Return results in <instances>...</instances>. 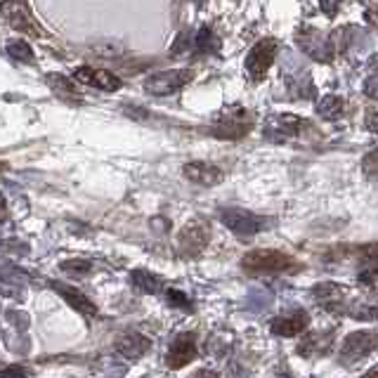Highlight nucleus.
Returning a JSON list of instances; mask_svg holds the SVG:
<instances>
[{
	"mask_svg": "<svg viewBox=\"0 0 378 378\" xmlns=\"http://www.w3.org/2000/svg\"><path fill=\"white\" fill-rule=\"evenodd\" d=\"M241 268L248 274H284L298 272L300 263L293 256L277 248H256L241 258Z\"/></svg>",
	"mask_w": 378,
	"mask_h": 378,
	"instance_id": "obj_1",
	"label": "nucleus"
},
{
	"mask_svg": "<svg viewBox=\"0 0 378 378\" xmlns=\"http://www.w3.org/2000/svg\"><path fill=\"white\" fill-rule=\"evenodd\" d=\"M378 345V333L376 331H355L350 336H345L343 345H340L338 362L343 367H352L357 362L367 359L369 355L376 350Z\"/></svg>",
	"mask_w": 378,
	"mask_h": 378,
	"instance_id": "obj_2",
	"label": "nucleus"
},
{
	"mask_svg": "<svg viewBox=\"0 0 378 378\" xmlns=\"http://www.w3.org/2000/svg\"><path fill=\"white\" fill-rule=\"evenodd\" d=\"M194 80V71L191 69H166L159 73H152L145 80V90L157 98H166V95L177 93L180 88L189 85Z\"/></svg>",
	"mask_w": 378,
	"mask_h": 378,
	"instance_id": "obj_3",
	"label": "nucleus"
},
{
	"mask_svg": "<svg viewBox=\"0 0 378 378\" xmlns=\"http://www.w3.org/2000/svg\"><path fill=\"white\" fill-rule=\"evenodd\" d=\"M220 222L239 236H253L270 225L268 218L258 216V213H251V211H243V209H222Z\"/></svg>",
	"mask_w": 378,
	"mask_h": 378,
	"instance_id": "obj_4",
	"label": "nucleus"
},
{
	"mask_svg": "<svg viewBox=\"0 0 378 378\" xmlns=\"http://www.w3.org/2000/svg\"><path fill=\"white\" fill-rule=\"evenodd\" d=\"M277 48L279 46L274 38H263L251 48V53L246 57V73L251 78L261 80L265 73L270 71V66L274 64V59H277Z\"/></svg>",
	"mask_w": 378,
	"mask_h": 378,
	"instance_id": "obj_5",
	"label": "nucleus"
},
{
	"mask_svg": "<svg viewBox=\"0 0 378 378\" xmlns=\"http://www.w3.org/2000/svg\"><path fill=\"white\" fill-rule=\"evenodd\" d=\"M305 128H310V125L303 121V118L293 116V114H277V116L268 118V125H265V137L281 145V142H288V140L298 137Z\"/></svg>",
	"mask_w": 378,
	"mask_h": 378,
	"instance_id": "obj_6",
	"label": "nucleus"
},
{
	"mask_svg": "<svg viewBox=\"0 0 378 378\" xmlns=\"http://www.w3.org/2000/svg\"><path fill=\"white\" fill-rule=\"evenodd\" d=\"M209 239H211L209 225L201 220H189L187 225L180 229L177 243H180V251L184 256H199L206 246H209Z\"/></svg>",
	"mask_w": 378,
	"mask_h": 378,
	"instance_id": "obj_7",
	"label": "nucleus"
},
{
	"mask_svg": "<svg viewBox=\"0 0 378 378\" xmlns=\"http://www.w3.org/2000/svg\"><path fill=\"white\" fill-rule=\"evenodd\" d=\"M194 357H196V336L191 331L177 333V336L173 338V343H170V347H168L166 367L182 369V367H187Z\"/></svg>",
	"mask_w": 378,
	"mask_h": 378,
	"instance_id": "obj_8",
	"label": "nucleus"
},
{
	"mask_svg": "<svg viewBox=\"0 0 378 378\" xmlns=\"http://www.w3.org/2000/svg\"><path fill=\"white\" fill-rule=\"evenodd\" d=\"M73 78H76L78 83L95 85V88H100V90H105V93H114V90H118V88L123 85V80L118 76H114L111 71L93 69V66H78V69H73Z\"/></svg>",
	"mask_w": 378,
	"mask_h": 378,
	"instance_id": "obj_9",
	"label": "nucleus"
},
{
	"mask_svg": "<svg viewBox=\"0 0 378 378\" xmlns=\"http://www.w3.org/2000/svg\"><path fill=\"white\" fill-rule=\"evenodd\" d=\"M184 177L194 184H201V187H216L222 180H225V173L213 166V163L206 161H189L184 163Z\"/></svg>",
	"mask_w": 378,
	"mask_h": 378,
	"instance_id": "obj_10",
	"label": "nucleus"
},
{
	"mask_svg": "<svg viewBox=\"0 0 378 378\" xmlns=\"http://www.w3.org/2000/svg\"><path fill=\"white\" fill-rule=\"evenodd\" d=\"M310 324V315L303 313V310H295L293 315H284V317H277V320H272L270 329L274 336H281V338H293L298 336L308 329Z\"/></svg>",
	"mask_w": 378,
	"mask_h": 378,
	"instance_id": "obj_11",
	"label": "nucleus"
},
{
	"mask_svg": "<svg viewBox=\"0 0 378 378\" xmlns=\"http://www.w3.org/2000/svg\"><path fill=\"white\" fill-rule=\"evenodd\" d=\"M50 286H53L55 291L62 295V298L69 303L73 310H76V313L85 315V317H98V305H95L85 293H80L78 288L66 286V284H62V281H50Z\"/></svg>",
	"mask_w": 378,
	"mask_h": 378,
	"instance_id": "obj_12",
	"label": "nucleus"
},
{
	"mask_svg": "<svg viewBox=\"0 0 378 378\" xmlns=\"http://www.w3.org/2000/svg\"><path fill=\"white\" fill-rule=\"evenodd\" d=\"M251 125H253V114L241 107H229L225 114L220 116V128H227L225 137H239L251 128Z\"/></svg>",
	"mask_w": 378,
	"mask_h": 378,
	"instance_id": "obj_13",
	"label": "nucleus"
},
{
	"mask_svg": "<svg viewBox=\"0 0 378 378\" xmlns=\"http://www.w3.org/2000/svg\"><path fill=\"white\" fill-rule=\"evenodd\" d=\"M152 350V340L142 333H125L116 340V352L125 359H140Z\"/></svg>",
	"mask_w": 378,
	"mask_h": 378,
	"instance_id": "obj_14",
	"label": "nucleus"
},
{
	"mask_svg": "<svg viewBox=\"0 0 378 378\" xmlns=\"http://www.w3.org/2000/svg\"><path fill=\"white\" fill-rule=\"evenodd\" d=\"M331 333H324V331H313L308 333V336H303V340L298 343V355L300 357H322V355L329 352L331 347Z\"/></svg>",
	"mask_w": 378,
	"mask_h": 378,
	"instance_id": "obj_15",
	"label": "nucleus"
},
{
	"mask_svg": "<svg viewBox=\"0 0 378 378\" xmlns=\"http://www.w3.org/2000/svg\"><path fill=\"white\" fill-rule=\"evenodd\" d=\"M0 12H3L5 19L10 21L14 28H19V31H36L31 17L26 14V10L21 7L19 0H3V5H0Z\"/></svg>",
	"mask_w": 378,
	"mask_h": 378,
	"instance_id": "obj_16",
	"label": "nucleus"
},
{
	"mask_svg": "<svg viewBox=\"0 0 378 378\" xmlns=\"http://www.w3.org/2000/svg\"><path fill=\"white\" fill-rule=\"evenodd\" d=\"M313 298L320 303L322 308L333 310L338 303H343L345 298V288L338 284H331V281H324V284H317L313 288Z\"/></svg>",
	"mask_w": 378,
	"mask_h": 378,
	"instance_id": "obj_17",
	"label": "nucleus"
},
{
	"mask_svg": "<svg viewBox=\"0 0 378 378\" xmlns=\"http://www.w3.org/2000/svg\"><path fill=\"white\" fill-rule=\"evenodd\" d=\"M130 284L142 293H159L163 288V279L147 270H135L130 274Z\"/></svg>",
	"mask_w": 378,
	"mask_h": 378,
	"instance_id": "obj_18",
	"label": "nucleus"
},
{
	"mask_svg": "<svg viewBox=\"0 0 378 378\" xmlns=\"http://www.w3.org/2000/svg\"><path fill=\"white\" fill-rule=\"evenodd\" d=\"M343 111H345L343 100L336 98V95H326L320 105H317V114L326 118V121H338V118L343 116Z\"/></svg>",
	"mask_w": 378,
	"mask_h": 378,
	"instance_id": "obj_19",
	"label": "nucleus"
},
{
	"mask_svg": "<svg viewBox=\"0 0 378 378\" xmlns=\"http://www.w3.org/2000/svg\"><path fill=\"white\" fill-rule=\"evenodd\" d=\"M194 48L199 50V53H218L220 50V41L218 36L211 31L209 26H201L194 38Z\"/></svg>",
	"mask_w": 378,
	"mask_h": 378,
	"instance_id": "obj_20",
	"label": "nucleus"
},
{
	"mask_svg": "<svg viewBox=\"0 0 378 378\" xmlns=\"http://www.w3.org/2000/svg\"><path fill=\"white\" fill-rule=\"evenodd\" d=\"M7 53L19 62H33V50L26 41H10L7 43Z\"/></svg>",
	"mask_w": 378,
	"mask_h": 378,
	"instance_id": "obj_21",
	"label": "nucleus"
},
{
	"mask_svg": "<svg viewBox=\"0 0 378 378\" xmlns=\"http://www.w3.org/2000/svg\"><path fill=\"white\" fill-rule=\"evenodd\" d=\"M359 263H364V268H378V243H367V246L355 248Z\"/></svg>",
	"mask_w": 378,
	"mask_h": 378,
	"instance_id": "obj_22",
	"label": "nucleus"
},
{
	"mask_svg": "<svg viewBox=\"0 0 378 378\" xmlns=\"http://www.w3.org/2000/svg\"><path fill=\"white\" fill-rule=\"evenodd\" d=\"M59 270L66 274H73V277H85V274L93 272V263L88 261H64L59 265Z\"/></svg>",
	"mask_w": 378,
	"mask_h": 378,
	"instance_id": "obj_23",
	"label": "nucleus"
},
{
	"mask_svg": "<svg viewBox=\"0 0 378 378\" xmlns=\"http://www.w3.org/2000/svg\"><path fill=\"white\" fill-rule=\"evenodd\" d=\"M362 173L367 180H378V147L362 159Z\"/></svg>",
	"mask_w": 378,
	"mask_h": 378,
	"instance_id": "obj_24",
	"label": "nucleus"
},
{
	"mask_svg": "<svg viewBox=\"0 0 378 378\" xmlns=\"http://www.w3.org/2000/svg\"><path fill=\"white\" fill-rule=\"evenodd\" d=\"M48 85L53 88V90L66 93V95H73V93H76V88H73L71 80L64 78V76H59V73H57V76H55V73H53V76H48Z\"/></svg>",
	"mask_w": 378,
	"mask_h": 378,
	"instance_id": "obj_25",
	"label": "nucleus"
},
{
	"mask_svg": "<svg viewBox=\"0 0 378 378\" xmlns=\"http://www.w3.org/2000/svg\"><path fill=\"white\" fill-rule=\"evenodd\" d=\"M350 317L355 320H378V305H362V308H352Z\"/></svg>",
	"mask_w": 378,
	"mask_h": 378,
	"instance_id": "obj_26",
	"label": "nucleus"
},
{
	"mask_svg": "<svg viewBox=\"0 0 378 378\" xmlns=\"http://www.w3.org/2000/svg\"><path fill=\"white\" fill-rule=\"evenodd\" d=\"M168 300L173 303L175 308L187 310V313H191V310H194V308H191V300L187 298V295H184L182 291H175V288H170V291H168Z\"/></svg>",
	"mask_w": 378,
	"mask_h": 378,
	"instance_id": "obj_27",
	"label": "nucleus"
},
{
	"mask_svg": "<svg viewBox=\"0 0 378 378\" xmlns=\"http://www.w3.org/2000/svg\"><path fill=\"white\" fill-rule=\"evenodd\" d=\"M28 376H31V372L21 364H10V367L0 369V378H28Z\"/></svg>",
	"mask_w": 378,
	"mask_h": 378,
	"instance_id": "obj_28",
	"label": "nucleus"
},
{
	"mask_svg": "<svg viewBox=\"0 0 378 378\" xmlns=\"http://www.w3.org/2000/svg\"><path fill=\"white\" fill-rule=\"evenodd\" d=\"M362 90H364L367 98L378 100V71H374L372 76L364 78V83H362Z\"/></svg>",
	"mask_w": 378,
	"mask_h": 378,
	"instance_id": "obj_29",
	"label": "nucleus"
},
{
	"mask_svg": "<svg viewBox=\"0 0 378 378\" xmlns=\"http://www.w3.org/2000/svg\"><path fill=\"white\" fill-rule=\"evenodd\" d=\"M359 281L378 291V268H364V272L359 274Z\"/></svg>",
	"mask_w": 378,
	"mask_h": 378,
	"instance_id": "obj_30",
	"label": "nucleus"
},
{
	"mask_svg": "<svg viewBox=\"0 0 378 378\" xmlns=\"http://www.w3.org/2000/svg\"><path fill=\"white\" fill-rule=\"evenodd\" d=\"M338 5H340V0H322V10L326 14H331V17L338 12Z\"/></svg>",
	"mask_w": 378,
	"mask_h": 378,
	"instance_id": "obj_31",
	"label": "nucleus"
},
{
	"mask_svg": "<svg viewBox=\"0 0 378 378\" xmlns=\"http://www.w3.org/2000/svg\"><path fill=\"white\" fill-rule=\"evenodd\" d=\"M367 128L374 130V132H378V111H374V114L367 116Z\"/></svg>",
	"mask_w": 378,
	"mask_h": 378,
	"instance_id": "obj_32",
	"label": "nucleus"
},
{
	"mask_svg": "<svg viewBox=\"0 0 378 378\" xmlns=\"http://www.w3.org/2000/svg\"><path fill=\"white\" fill-rule=\"evenodd\" d=\"M191 378H220L218 372H211V369H201V372H196Z\"/></svg>",
	"mask_w": 378,
	"mask_h": 378,
	"instance_id": "obj_33",
	"label": "nucleus"
},
{
	"mask_svg": "<svg viewBox=\"0 0 378 378\" xmlns=\"http://www.w3.org/2000/svg\"><path fill=\"white\" fill-rule=\"evenodd\" d=\"M274 378H295V376H293V374H288L286 369L281 367V369H277V372H274Z\"/></svg>",
	"mask_w": 378,
	"mask_h": 378,
	"instance_id": "obj_34",
	"label": "nucleus"
},
{
	"mask_svg": "<svg viewBox=\"0 0 378 378\" xmlns=\"http://www.w3.org/2000/svg\"><path fill=\"white\" fill-rule=\"evenodd\" d=\"M7 218V204H5V199L0 196V222H3Z\"/></svg>",
	"mask_w": 378,
	"mask_h": 378,
	"instance_id": "obj_35",
	"label": "nucleus"
},
{
	"mask_svg": "<svg viewBox=\"0 0 378 378\" xmlns=\"http://www.w3.org/2000/svg\"><path fill=\"white\" fill-rule=\"evenodd\" d=\"M362 378H378V367H374L372 372H367V374L362 376Z\"/></svg>",
	"mask_w": 378,
	"mask_h": 378,
	"instance_id": "obj_36",
	"label": "nucleus"
}]
</instances>
